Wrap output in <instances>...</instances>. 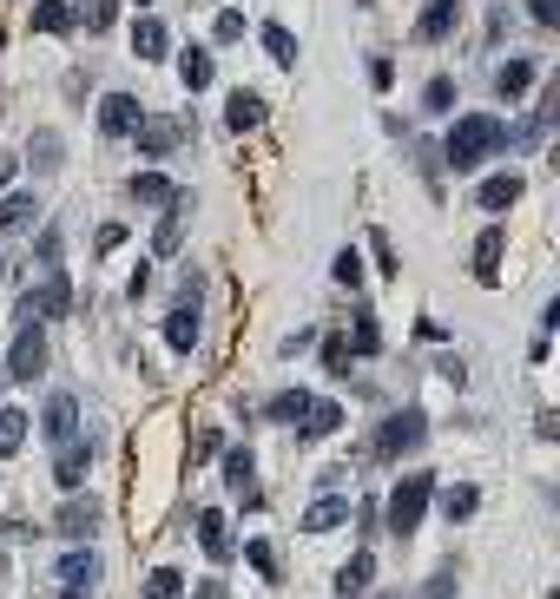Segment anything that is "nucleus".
<instances>
[{
  "label": "nucleus",
  "mask_w": 560,
  "mask_h": 599,
  "mask_svg": "<svg viewBox=\"0 0 560 599\" xmlns=\"http://www.w3.org/2000/svg\"><path fill=\"white\" fill-rule=\"evenodd\" d=\"M448 106H455V79L435 73V79H429V93H422V112H435V119H442Z\"/></svg>",
  "instance_id": "obj_37"
},
{
  "label": "nucleus",
  "mask_w": 560,
  "mask_h": 599,
  "mask_svg": "<svg viewBox=\"0 0 560 599\" xmlns=\"http://www.w3.org/2000/svg\"><path fill=\"white\" fill-rule=\"evenodd\" d=\"M521 191H528V185H521V178H514V172H495V178H488V185L475 191V198H481V211H508L514 198H521Z\"/></svg>",
  "instance_id": "obj_28"
},
{
  "label": "nucleus",
  "mask_w": 560,
  "mask_h": 599,
  "mask_svg": "<svg viewBox=\"0 0 560 599\" xmlns=\"http://www.w3.org/2000/svg\"><path fill=\"white\" fill-rule=\"evenodd\" d=\"M501 145H508V126H501L495 112H462L442 139V165L448 172H475V165H488Z\"/></svg>",
  "instance_id": "obj_1"
},
{
  "label": "nucleus",
  "mask_w": 560,
  "mask_h": 599,
  "mask_svg": "<svg viewBox=\"0 0 560 599\" xmlns=\"http://www.w3.org/2000/svg\"><path fill=\"white\" fill-rule=\"evenodd\" d=\"M0 573H7V560H0Z\"/></svg>",
  "instance_id": "obj_53"
},
{
  "label": "nucleus",
  "mask_w": 560,
  "mask_h": 599,
  "mask_svg": "<svg viewBox=\"0 0 560 599\" xmlns=\"http://www.w3.org/2000/svg\"><path fill=\"white\" fill-rule=\"evenodd\" d=\"M20 316V336H14V356H7V376L14 382H40L47 376V330H40V316H27V310H14Z\"/></svg>",
  "instance_id": "obj_3"
},
{
  "label": "nucleus",
  "mask_w": 560,
  "mask_h": 599,
  "mask_svg": "<svg viewBox=\"0 0 560 599\" xmlns=\"http://www.w3.org/2000/svg\"><path fill=\"white\" fill-rule=\"evenodd\" d=\"M534 86V60H501L495 66V99H508V106H521Z\"/></svg>",
  "instance_id": "obj_18"
},
{
  "label": "nucleus",
  "mask_w": 560,
  "mask_h": 599,
  "mask_svg": "<svg viewBox=\"0 0 560 599\" xmlns=\"http://www.w3.org/2000/svg\"><path fill=\"white\" fill-rule=\"evenodd\" d=\"M198 336H205V323H198V303H178V310L165 316V343H172V349H198Z\"/></svg>",
  "instance_id": "obj_21"
},
{
  "label": "nucleus",
  "mask_w": 560,
  "mask_h": 599,
  "mask_svg": "<svg viewBox=\"0 0 560 599\" xmlns=\"http://www.w3.org/2000/svg\"><path fill=\"white\" fill-rule=\"evenodd\" d=\"M27 165H33L40 178H47V172H60V165H66V145L53 139V132H33V145H27Z\"/></svg>",
  "instance_id": "obj_30"
},
{
  "label": "nucleus",
  "mask_w": 560,
  "mask_h": 599,
  "mask_svg": "<svg viewBox=\"0 0 560 599\" xmlns=\"http://www.w3.org/2000/svg\"><path fill=\"white\" fill-rule=\"evenodd\" d=\"M14 172H20V158H0V185H7Z\"/></svg>",
  "instance_id": "obj_49"
},
{
  "label": "nucleus",
  "mask_w": 560,
  "mask_h": 599,
  "mask_svg": "<svg viewBox=\"0 0 560 599\" xmlns=\"http://www.w3.org/2000/svg\"><path fill=\"white\" fill-rule=\"evenodd\" d=\"M27 442V409H0V455H14Z\"/></svg>",
  "instance_id": "obj_34"
},
{
  "label": "nucleus",
  "mask_w": 560,
  "mask_h": 599,
  "mask_svg": "<svg viewBox=\"0 0 560 599\" xmlns=\"http://www.w3.org/2000/svg\"><path fill=\"white\" fill-rule=\"evenodd\" d=\"M145 599H185V573H178V567H152V573H145Z\"/></svg>",
  "instance_id": "obj_33"
},
{
  "label": "nucleus",
  "mask_w": 560,
  "mask_h": 599,
  "mask_svg": "<svg viewBox=\"0 0 560 599\" xmlns=\"http://www.w3.org/2000/svg\"><path fill=\"white\" fill-rule=\"evenodd\" d=\"M40 191H14V198H7V205H0V231L7 237H20V231H33V224H40Z\"/></svg>",
  "instance_id": "obj_14"
},
{
  "label": "nucleus",
  "mask_w": 560,
  "mask_h": 599,
  "mask_svg": "<svg viewBox=\"0 0 560 599\" xmlns=\"http://www.w3.org/2000/svg\"><path fill=\"white\" fill-rule=\"evenodd\" d=\"M139 93H106L99 99V139H132V126H139Z\"/></svg>",
  "instance_id": "obj_8"
},
{
  "label": "nucleus",
  "mask_w": 560,
  "mask_h": 599,
  "mask_svg": "<svg viewBox=\"0 0 560 599\" xmlns=\"http://www.w3.org/2000/svg\"><path fill=\"white\" fill-rule=\"evenodd\" d=\"M126 191H132V205H152V211H165L178 198V185H172V178H159V172H139Z\"/></svg>",
  "instance_id": "obj_24"
},
{
  "label": "nucleus",
  "mask_w": 560,
  "mask_h": 599,
  "mask_svg": "<svg viewBox=\"0 0 560 599\" xmlns=\"http://www.w3.org/2000/svg\"><path fill=\"white\" fill-rule=\"evenodd\" d=\"M376 244V264H383V277H396V251H389V237H369Z\"/></svg>",
  "instance_id": "obj_46"
},
{
  "label": "nucleus",
  "mask_w": 560,
  "mask_h": 599,
  "mask_svg": "<svg viewBox=\"0 0 560 599\" xmlns=\"http://www.w3.org/2000/svg\"><path fill=\"white\" fill-rule=\"evenodd\" d=\"M343 521H350V501H343L336 488H323L317 501L304 507V521H297V527H304V534H330V527H343Z\"/></svg>",
  "instance_id": "obj_12"
},
{
  "label": "nucleus",
  "mask_w": 560,
  "mask_h": 599,
  "mask_svg": "<svg viewBox=\"0 0 560 599\" xmlns=\"http://www.w3.org/2000/svg\"><path fill=\"white\" fill-rule=\"evenodd\" d=\"M119 244H126V224H99L93 251H99V257H112V251H119Z\"/></svg>",
  "instance_id": "obj_43"
},
{
  "label": "nucleus",
  "mask_w": 560,
  "mask_h": 599,
  "mask_svg": "<svg viewBox=\"0 0 560 599\" xmlns=\"http://www.w3.org/2000/svg\"><path fill=\"white\" fill-rule=\"evenodd\" d=\"M350 336H330V343H323V369H330V376H350Z\"/></svg>",
  "instance_id": "obj_40"
},
{
  "label": "nucleus",
  "mask_w": 560,
  "mask_h": 599,
  "mask_svg": "<svg viewBox=\"0 0 560 599\" xmlns=\"http://www.w3.org/2000/svg\"><path fill=\"white\" fill-rule=\"evenodd\" d=\"M93 580H99V553L73 540V547L60 553V586H86V593H93Z\"/></svg>",
  "instance_id": "obj_16"
},
{
  "label": "nucleus",
  "mask_w": 560,
  "mask_h": 599,
  "mask_svg": "<svg viewBox=\"0 0 560 599\" xmlns=\"http://www.w3.org/2000/svg\"><path fill=\"white\" fill-rule=\"evenodd\" d=\"M224 481H231V494H244V507H257V461H251V448H224Z\"/></svg>",
  "instance_id": "obj_15"
},
{
  "label": "nucleus",
  "mask_w": 560,
  "mask_h": 599,
  "mask_svg": "<svg viewBox=\"0 0 560 599\" xmlns=\"http://www.w3.org/2000/svg\"><path fill=\"white\" fill-rule=\"evenodd\" d=\"M20 310H27V316H40V323H47V316H66V310H73V284L60 277V264H53L47 277H40V284L27 290V303H20Z\"/></svg>",
  "instance_id": "obj_7"
},
{
  "label": "nucleus",
  "mask_w": 560,
  "mask_h": 599,
  "mask_svg": "<svg viewBox=\"0 0 560 599\" xmlns=\"http://www.w3.org/2000/svg\"><path fill=\"white\" fill-rule=\"evenodd\" d=\"M257 33H264V53H271L277 66H297V33H290V27L271 20V27H257Z\"/></svg>",
  "instance_id": "obj_32"
},
{
  "label": "nucleus",
  "mask_w": 560,
  "mask_h": 599,
  "mask_svg": "<svg viewBox=\"0 0 560 599\" xmlns=\"http://www.w3.org/2000/svg\"><path fill=\"white\" fill-rule=\"evenodd\" d=\"M429 501H435V474H429V468H409V474L396 481V494H389V514H383L389 534L409 540V534L422 527V514H429Z\"/></svg>",
  "instance_id": "obj_2"
},
{
  "label": "nucleus",
  "mask_w": 560,
  "mask_h": 599,
  "mask_svg": "<svg viewBox=\"0 0 560 599\" xmlns=\"http://www.w3.org/2000/svg\"><path fill=\"white\" fill-rule=\"evenodd\" d=\"M455 586H462V573H455V560H448V567L429 573V586H422L416 599H455Z\"/></svg>",
  "instance_id": "obj_38"
},
{
  "label": "nucleus",
  "mask_w": 560,
  "mask_h": 599,
  "mask_svg": "<svg viewBox=\"0 0 560 599\" xmlns=\"http://www.w3.org/2000/svg\"><path fill=\"white\" fill-rule=\"evenodd\" d=\"M369 580H376V553H350V560H343V567H336V593L343 599H356V593H369Z\"/></svg>",
  "instance_id": "obj_20"
},
{
  "label": "nucleus",
  "mask_w": 560,
  "mask_h": 599,
  "mask_svg": "<svg viewBox=\"0 0 560 599\" xmlns=\"http://www.w3.org/2000/svg\"><path fill=\"white\" fill-rule=\"evenodd\" d=\"M528 14H534V27L554 33V27H560V0H528Z\"/></svg>",
  "instance_id": "obj_44"
},
{
  "label": "nucleus",
  "mask_w": 560,
  "mask_h": 599,
  "mask_svg": "<svg viewBox=\"0 0 560 599\" xmlns=\"http://www.w3.org/2000/svg\"><path fill=\"white\" fill-rule=\"evenodd\" d=\"M86 468H93V442H80V435H73V442L53 448V481H60V488H80Z\"/></svg>",
  "instance_id": "obj_11"
},
{
  "label": "nucleus",
  "mask_w": 560,
  "mask_h": 599,
  "mask_svg": "<svg viewBox=\"0 0 560 599\" xmlns=\"http://www.w3.org/2000/svg\"><path fill=\"white\" fill-rule=\"evenodd\" d=\"M211 40H218V47H238V40H244V14H238V7H224V14H218Z\"/></svg>",
  "instance_id": "obj_41"
},
{
  "label": "nucleus",
  "mask_w": 560,
  "mask_h": 599,
  "mask_svg": "<svg viewBox=\"0 0 560 599\" xmlns=\"http://www.w3.org/2000/svg\"><path fill=\"white\" fill-rule=\"evenodd\" d=\"M132 139H139L145 158H165V152H178V145H185V119H172V112H139Z\"/></svg>",
  "instance_id": "obj_5"
},
{
  "label": "nucleus",
  "mask_w": 560,
  "mask_h": 599,
  "mask_svg": "<svg viewBox=\"0 0 560 599\" xmlns=\"http://www.w3.org/2000/svg\"><path fill=\"white\" fill-rule=\"evenodd\" d=\"M33 33H73V0H33Z\"/></svg>",
  "instance_id": "obj_29"
},
{
  "label": "nucleus",
  "mask_w": 560,
  "mask_h": 599,
  "mask_svg": "<svg viewBox=\"0 0 560 599\" xmlns=\"http://www.w3.org/2000/svg\"><path fill=\"white\" fill-rule=\"evenodd\" d=\"M53 527H60L66 540H93V534H99V501H80V494H73V501L60 507V521H53Z\"/></svg>",
  "instance_id": "obj_17"
},
{
  "label": "nucleus",
  "mask_w": 560,
  "mask_h": 599,
  "mask_svg": "<svg viewBox=\"0 0 560 599\" xmlns=\"http://www.w3.org/2000/svg\"><path fill=\"white\" fill-rule=\"evenodd\" d=\"M310 395L304 389H284V395H271V422H297V409H304Z\"/></svg>",
  "instance_id": "obj_42"
},
{
  "label": "nucleus",
  "mask_w": 560,
  "mask_h": 599,
  "mask_svg": "<svg viewBox=\"0 0 560 599\" xmlns=\"http://www.w3.org/2000/svg\"><path fill=\"white\" fill-rule=\"evenodd\" d=\"M40 435H47L53 448L73 442V435H80V395H53L47 409H40Z\"/></svg>",
  "instance_id": "obj_10"
},
{
  "label": "nucleus",
  "mask_w": 560,
  "mask_h": 599,
  "mask_svg": "<svg viewBox=\"0 0 560 599\" xmlns=\"http://www.w3.org/2000/svg\"><path fill=\"white\" fill-rule=\"evenodd\" d=\"M60 599H86V586H66V593H60Z\"/></svg>",
  "instance_id": "obj_50"
},
{
  "label": "nucleus",
  "mask_w": 560,
  "mask_h": 599,
  "mask_svg": "<svg viewBox=\"0 0 560 599\" xmlns=\"http://www.w3.org/2000/svg\"><path fill=\"white\" fill-rule=\"evenodd\" d=\"M475 507H481V488H475V481L442 488V514H448V521H475Z\"/></svg>",
  "instance_id": "obj_31"
},
{
  "label": "nucleus",
  "mask_w": 560,
  "mask_h": 599,
  "mask_svg": "<svg viewBox=\"0 0 560 599\" xmlns=\"http://www.w3.org/2000/svg\"><path fill=\"white\" fill-rule=\"evenodd\" d=\"M224 126H231V132H257V126H264V99H257V93H231V99H224Z\"/></svg>",
  "instance_id": "obj_23"
},
{
  "label": "nucleus",
  "mask_w": 560,
  "mask_h": 599,
  "mask_svg": "<svg viewBox=\"0 0 560 599\" xmlns=\"http://www.w3.org/2000/svg\"><path fill=\"white\" fill-rule=\"evenodd\" d=\"M376 349H383V336H376V316H369V303H363V310H356V349L350 356H376Z\"/></svg>",
  "instance_id": "obj_39"
},
{
  "label": "nucleus",
  "mask_w": 560,
  "mask_h": 599,
  "mask_svg": "<svg viewBox=\"0 0 560 599\" xmlns=\"http://www.w3.org/2000/svg\"><path fill=\"white\" fill-rule=\"evenodd\" d=\"M132 53H139L145 66H152V60H165V53H172V33H165V20L139 14V27H132Z\"/></svg>",
  "instance_id": "obj_19"
},
{
  "label": "nucleus",
  "mask_w": 560,
  "mask_h": 599,
  "mask_svg": "<svg viewBox=\"0 0 560 599\" xmlns=\"http://www.w3.org/2000/svg\"><path fill=\"white\" fill-rule=\"evenodd\" d=\"M192 599H224V580H198V586H192Z\"/></svg>",
  "instance_id": "obj_48"
},
{
  "label": "nucleus",
  "mask_w": 560,
  "mask_h": 599,
  "mask_svg": "<svg viewBox=\"0 0 560 599\" xmlns=\"http://www.w3.org/2000/svg\"><path fill=\"white\" fill-rule=\"evenodd\" d=\"M192 527H198V547H205V560H211V567H224V560H231V534H224V514H218V507H198Z\"/></svg>",
  "instance_id": "obj_13"
},
{
  "label": "nucleus",
  "mask_w": 560,
  "mask_h": 599,
  "mask_svg": "<svg viewBox=\"0 0 560 599\" xmlns=\"http://www.w3.org/2000/svg\"><path fill=\"white\" fill-rule=\"evenodd\" d=\"M0 270H7V264H0Z\"/></svg>",
  "instance_id": "obj_54"
},
{
  "label": "nucleus",
  "mask_w": 560,
  "mask_h": 599,
  "mask_svg": "<svg viewBox=\"0 0 560 599\" xmlns=\"http://www.w3.org/2000/svg\"><path fill=\"white\" fill-rule=\"evenodd\" d=\"M422 442H429V415H422V409H396L383 428H376V442H369V448H376V455H416Z\"/></svg>",
  "instance_id": "obj_4"
},
{
  "label": "nucleus",
  "mask_w": 560,
  "mask_h": 599,
  "mask_svg": "<svg viewBox=\"0 0 560 599\" xmlns=\"http://www.w3.org/2000/svg\"><path fill=\"white\" fill-rule=\"evenodd\" d=\"M290 428H297V442H323V435H336V428H343V402H323V395H310Z\"/></svg>",
  "instance_id": "obj_9"
},
{
  "label": "nucleus",
  "mask_w": 560,
  "mask_h": 599,
  "mask_svg": "<svg viewBox=\"0 0 560 599\" xmlns=\"http://www.w3.org/2000/svg\"><path fill=\"white\" fill-rule=\"evenodd\" d=\"M211 73H218L211 47H185V53H178V79H185L192 93H205V86H211Z\"/></svg>",
  "instance_id": "obj_25"
},
{
  "label": "nucleus",
  "mask_w": 560,
  "mask_h": 599,
  "mask_svg": "<svg viewBox=\"0 0 560 599\" xmlns=\"http://www.w3.org/2000/svg\"><path fill=\"white\" fill-rule=\"evenodd\" d=\"M330 277H336V284H343V290H350V297H356V290H363V257H356V251H336Z\"/></svg>",
  "instance_id": "obj_36"
},
{
  "label": "nucleus",
  "mask_w": 560,
  "mask_h": 599,
  "mask_svg": "<svg viewBox=\"0 0 560 599\" xmlns=\"http://www.w3.org/2000/svg\"><path fill=\"white\" fill-rule=\"evenodd\" d=\"M40 264H47V270L60 264V231H47V237H40Z\"/></svg>",
  "instance_id": "obj_47"
},
{
  "label": "nucleus",
  "mask_w": 560,
  "mask_h": 599,
  "mask_svg": "<svg viewBox=\"0 0 560 599\" xmlns=\"http://www.w3.org/2000/svg\"><path fill=\"white\" fill-rule=\"evenodd\" d=\"M192 448H198L192 461H211V455H218V448H224V442H218V428H198V435H192Z\"/></svg>",
  "instance_id": "obj_45"
},
{
  "label": "nucleus",
  "mask_w": 560,
  "mask_h": 599,
  "mask_svg": "<svg viewBox=\"0 0 560 599\" xmlns=\"http://www.w3.org/2000/svg\"><path fill=\"white\" fill-rule=\"evenodd\" d=\"M112 20H119V0H73V27L112 33Z\"/></svg>",
  "instance_id": "obj_27"
},
{
  "label": "nucleus",
  "mask_w": 560,
  "mask_h": 599,
  "mask_svg": "<svg viewBox=\"0 0 560 599\" xmlns=\"http://www.w3.org/2000/svg\"><path fill=\"white\" fill-rule=\"evenodd\" d=\"M0 389H7V369H0Z\"/></svg>",
  "instance_id": "obj_51"
},
{
  "label": "nucleus",
  "mask_w": 560,
  "mask_h": 599,
  "mask_svg": "<svg viewBox=\"0 0 560 599\" xmlns=\"http://www.w3.org/2000/svg\"><path fill=\"white\" fill-rule=\"evenodd\" d=\"M185 218H192V198H172L159 218V237H152V251L159 257H178V231H185Z\"/></svg>",
  "instance_id": "obj_22"
},
{
  "label": "nucleus",
  "mask_w": 560,
  "mask_h": 599,
  "mask_svg": "<svg viewBox=\"0 0 560 599\" xmlns=\"http://www.w3.org/2000/svg\"><path fill=\"white\" fill-rule=\"evenodd\" d=\"M139 7H152V0H139Z\"/></svg>",
  "instance_id": "obj_52"
},
{
  "label": "nucleus",
  "mask_w": 560,
  "mask_h": 599,
  "mask_svg": "<svg viewBox=\"0 0 560 599\" xmlns=\"http://www.w3.org/2000/svg\"><path fill=\"white\" fill-rule=\"evenodd\" d=\"M501 251H508V237H501V231L475 237V277H481V284H495V277H501Z\"/></svg>",
  "instance_id": "obj_26"
},
{
  "label": "nucleus",
  "mask_w": 560,
  "mask_h": 599,
  "mask_svg": "<svg viewBox=\"0 0 560 599\" xmlns=\"http://www.w3.org/2000/svg\"><path fill=\"white\" fill-rule=\"evenodd\" d=\"M455 33H462V0H422V14H416L422 47H442V40H455Z\"/></svg>",
  "instance_id": "obj_6"
},
{
  "label": "nucleus",
  "mask_w": 560,
  "mask_h": 599,
  "mask_svg": "<svg viewBox=\"0 0 560 599\" xmlns=\"http://www.w3.org/2000/svg\"><path fill=\"white\" fill-rule=\"evenodd\" d=\"M244 560H251L264 580H284V567H277V547H271V540H244Z\"/></svg>",
  "instance_id": "obj_35"
}]
</instances>
